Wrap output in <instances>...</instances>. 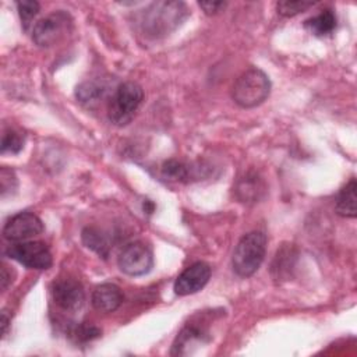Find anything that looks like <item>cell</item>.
<instances>
[{
  "instance_id": "cell-20",
  "label": "cell",
  "mask_w": 357,
  "mask_h": 357,
  "mask_svg": "<svg viewBox=\"0 0 357 357\" xmlns=\"http://www.w3.org/2000/svg\"><path fill=\"white\" fill-rule=\"evenodd\" d=\"M315 3L314 1H278L276 3V10L278 14L282 17H294L305 10H308L310 7H312Z\"/></svg>"
},
{
  "instance_id": "cell-5",
  "label": "cell",
  "mask_w": 357,
  "mask_h": 357,
  "mask_svg": "<svg viewBox=\"0 0 357 357\" xmlns=\"http://www.w3.org/2000/svg\"><path fill=\"white\" fill-rule=\"evenodd\" d=\"M73 20L68 13L57 10L39 20L32 29V39L40 47H50L60 42L71 29Z\"/></svg>"
},
{
  "instance_id": "cell-16",
  "label": "cell",
  "mask_w": 357,
  "mask_h": 357,
  "mask_svg": "<svg viewBox=\"0 0 357 357\" xmlns=\"http://www.w3.org/2000/svg\"><path fill=\"white\" fill-rule=\"evenodd\" d=\"M81 237H82V243L85 244V247L91 248L102 258H107L109 251H110V244H109L107 236L102 230H99L96 227H85L82 230Z\"/></svg>"
},
{
  "instance_id": "cell-26",
  "label": "cell",
  "mask_w": 357,
  "mask_h": 357,
  "mask_svg": "<svg viewBox=\"0 0 357 357\" xmlns=\"http://www.w3.org/2000/svg\"><path fill=\"white\" fill-rule=\"evenodd\" d=\"M0 278H1V289L6 290L7 286H8L10 282H11V273H8L6 264L1 265V276H0Z\"/></svg>"
},
{
  "instance_id": "cell-19",
  "label": "cell",
  "mask_w": 357,
  "mask_h": 357,
  "mask_svg": "<svg viewBox=\"0 0 357 357\" xmlns=\"http://www.w3.org/2000/svg\"><path fill=\"white\" fill-rule=\"evenodd\" d=\"M291 247H283L280 251H278L275 261L272 264V273L275 279H282L283 276H287L291 266Z\"/></svg>"
},
{
  "instance_id": "cell-12",
  "label": "cell",
  "mask_w": 357,
  "mask_h": 357,
  "mask_svg": "<svg viewBox=\"0 0 357 357\" xmlns=\"http://www.w3.org/2000/svg\"><path fill=\"white\" fill-rule=\"evenodd\" d=\"M356 180L351 178L337 194L335 211L337 215L343 218H356L357 206H356Z\"/></svg>"
},
{
  "instance_id": "cell-2",
  "label": "cell",
  "mask_w": 357,
  "mask_h": 357,
  "mask_svg": "<svg viewBox=\"0 0 357 357\" xmlns=\"http://www.w3.org/2000/svg\"><path fill=\"white\" fill-rule=\"evenodd\" d=\"M266 251V236L262 231H250L237 243L231 265L233 271L241 278L252 276L261 266Z\"/></svg>"
},
{
  "instance_id": "cell-6",
  "label": "cell",
  "mask_w": 357,
  "mask_h": 357,
  "mask_svg": "<svg viewBox=\"0 0 357 357\" xmlns=\"http://www.w3.org/2000/svg\"><path fill=\"white\" fill-rule=\"evenodd\" d=\"M7 257L31 269H47L53 259L49 247L42 241H22L8 245Z\"/></svg>"
},
{
  "instance_id": "cell-11",
  "label": "cell",
  "mask_w": 357,
  "mask_h": 357,
  "mask_svg": "<svg viewBox=\"0 0 357 357\" xmlns=\"http://www.w3.org/2000/svg\"><path fill=\"white\" fill-rule=\"evenodd\" d=\"M91 301L95 310L100 312H113L123 303V293L119 286L113 283H102L92 291Z\"/></svg>"
},
{
  "instance_id": "cell-21",
  "label": "cell",
  "mask_w": 357,
  "mask_h": 357,
  "mask_svg": "<svg viewBox=\"0 0 357 357\" xmlns=\"http://www.w3.org/2000/svg\"><path fill=\"white\" fill-rule=\"evenodd\" d=\"M24 146V137L14 131V130H7L3 134L1 138V153H18Z\"/></svg>"
},
{
  "instance_id": "cell-4",
  "label": "cell",
  "mask_w": 357,
  "mask_h": 357,
  "mask_svg": "<svg viewBox=\"0 0 357 357\" xmlns=\"http://www.w3.org/2000/svg\"><path fill=\"white\" fill-rule=\"evenodd\" d=\"M142 99L144 91L137 82L127 81L120 84L109 100V120L119 127L127 126L132 120Z\"/></svg>"
},
{
  "instance_id": "cell-9",
  "label": "cell",
  "mask_w": 357,
  "mask_h": 357,
  "mask_svg": "<svg viewBox=\"0 0 357 357\" xmlns=\"http://www.w3.org/2000/svg\"><path fill=\"white\" fill-rule=\"evenodd\" d=\"M211 278V266L206 262L198 261L187 266L174 282V293L188 296L199 291Z\"/></svg>"
},
{
  "instance_id": "cell-10",
  "label": "cell",
  "mask_w": 357,
  "mask_h": 357,
  "mask_svg": "<svg viewBox=\"0 0 357 357\" xmlns=\"http://www.w3.org/2000/svg\"><path fill=\"white\" fill-rule=\"evenodd\" d=\"M54 303L64 311H78L85 301L82 284L75 279H60L52 286Z\"/></svg>"
},
{
  "instance_id": "cell-18",
  "label": "cell",
  "mask_w": 357,
  "mask_h": 357,
  "mask_svg": "<svg viewBox=\"0 0 357 357\" xmlns=\"http://www.w3.org/2000/svg\"><path fill=\"white\" fill-rule=\"evenodd\" d=\"M204 340V332L199 328L195 326H185L177 336L176 342L173 343L172 354H184V349L194 342H202Z\"/></svg>"
},
{
  "instance_id": "cell-22",
  "label": "cell",
  "mask_w": 357,
  "mask_h": 357,
  "mask_svg": "<svg viewBox=\"0 0 357 357\" xmlns=\"http://www.w3.org/2000/svg\"><path fill=\"white\" fill-rule=\"evenodd\" d=\"M17 10L20 14V18L22 21L24 28L26 29L31 21L35 18V15L39 13V3L32 0H24L17 3Z\"/></svg>"
},
{
  "instance_id": "cell-8",
  "label": "cell",
  "mask_w": 357,
  "mask_h": 357,
  "mask_svg": "<svg viewBox=\"0 0 357 357\" xmlns=\"http://www.w3.org/2000/svg\"><path fill=\"white\" fill-rule=\"evenodd\" d=\"M43 223L32 212H18L13 215L3 227L4 238L10 241H24L43 231Z\"/></svg>"
},
{
  "instance_id": "cell-1",
  "label": "cell",
  "mask_w": 357,
  "mask_h": 357,
  "mask_svg": "<svg viewBox=\"0 0 357 357\" xmlns=\"http://www.w3.org/2000/svg\"><path fill=\"white\" fill-rule=\"evenodd\" d=\"M187 11V6L181 1H156L144 10L139 25L146 35L158 38L180 25Z\"/></svg>"
},
{
  "instance_id": "cell-3",
  "label": "cell",
  "mask_w": 357,
  "mask_h": 357,
  "mask_svg": "<svg viewBox=\"0 0 357 357\" xmlns=\"http://www.w3.org/2000/svg\"><path fill=\"white\" fill-rule=\"evenodd\" d=\"M271 93V81L268 75L259 68H250L244 71L231 88L233 100L244 107H255L266 100Z\"/></svg>"
},
{
  "instance_id": "cell-15",
  "label": "cell",
  "mask_w": 357,
  "mask_h": 357,
  "mask_svg": "<svg viewBox=\"0 0 357 357\" xmlns=\"http://www.w3.org/2000/svg\"><path fill=\"white\" fill-rule=\"evenodd\" d=\"M305 28L315 36H325L336 26V15L331 8L322 10L318 15L308 18L304 22Z\"/></svg>"
},
{
  "instance_id": "cell-25",
  "label": "cell",
  "mask_w": 357,
  "mask_h": 357,
  "mask_svg": "<svg viewBox=\"0 0 357 357\" xmlns=\"http://www.w3.org/2000/svg\"><path fill=\"white\" fill-rule=\"evenodd\" d=\"M198 6L204 10L206 15H215L222 10H225L227 3L226 1H199Z\"/></svg>"
},
{
  "instance_id": "cell-23",
  "label": "cell",
  "mask_w": 357,
  "mask_h": 357,
  "mask_svg": "<svg viewBox=\"0 0 357 357\" xmlns=\"http://www.w3.org/2000/svg\"><path fill=\"white\" fill-rule=\"evenodd\" d=\"M17 188V177L14 172L8 167H1L0 172V190L1 197H6L7 194H11Z\"/></svg>"
},
{
  "instance_id": "cell-14",
  "label": "cell",
  "mask_w": 357,
  "mask_h": 357,
  "mask_svg": "<svg viewBox=\"0 0 357 357\" xmlns=\"http://www.w3.org/2000/svg\"><path fill=\"white\" fill-rule=\"evenodd\" d=\"M264 191L265 187L262 181L257 177V174L251 173L238 180L236 185V194L241 202H257Z\"/></svg>"
},
{
  "instance_id": "cell-24",
  "label": "cell",
  "mask_w": 357,
  "mask_h": 357,
  "mask_svg": "<svg viewBox=\"0 0 357 357\" xmlns=\"http://www.w3.org/2000/svg\"><path fill=\"white\" fill-rule=\"evenodd\" d=\"M74 336L78 342H89V340H93L100 336V329H98L96 326H92V325L82 324L74 331Z\"/></svg>"
},
{
  "instance_id": "cell-27",
  "label": "cell",
  "mask_w": 357,
  "mask_h": 357,
  "mask_svg": "<svg viewBox=\"0 0 357 357\" xmlns=\"http://www.w3.org/2000/svg\"><path fill=\"white\" fill-rule=\"evenodd\" d=\"M1 324H3V335H6V332H7V325H8V319H7L6 311L1 312Z\"/></svg>"
},
{
  "instance_id": "cell-17",
  "label": "cell",
  "mask_w": 357,
  "mask_h": 357,
  "mask_svg": "<svg viewBox=\"0 0 357 357\" xmlns=\"http://www.w3.org/2000/svg\"><path fill=\"white\" fill-rule=\"evenodd\" d=\"M194 167H191L190 165L176 160V159H170L166 160L162 165V174L163 177L169 178V180H174V181H188L190 177H194Z\"/></svg>"
},
{
  "instance_id": "cell-13",
  "label": "cell",
  "mask_w": 357,
  "mask_h": 357,
  "mask_svg": "<svg viewBox=\"0 0 357 357\" xmlns=\"http://www.w3.org/2000/svg\"><path fill=\"white\" fill-rule=\"evenodd\" d=\"M106 92L107 85H105L102 81H85L77 86L75 95L82 105L91 107L98 105L105 98Z\"/></svg>"
},
{
  "instance_id": "cell-7",
  "label": "cell",
  "mask_w": 357,
  "mask_h": 357,
  "mask_svg": "<svg viewBox=\"0 0 357 357\" xmlns=\"http://www.w3.org/2000/svg\"><path fill=\"white\" fill-rule=\"evenodd\" d=\"M117 264L126 275L141 276L152 269L153 255L151 248L142 241H131L121 250Z\"/></svg>"
}]
</instances>
